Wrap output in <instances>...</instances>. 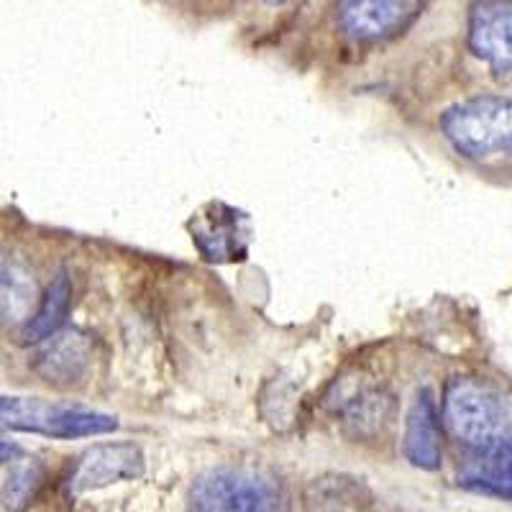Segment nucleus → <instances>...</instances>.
I'll list each match as a JSON object with an SVG mask.
<instances>
[{"mask_svg": "<svg viewBox=\"0 0 512 512\" xmlns=\"http://www.w3.org/2000/svg\"><path fill=\"white\" fill-rule=\"evenodd\" d=\"M466 44L497 77L512 80V0H474Z\"/></svg>", "mask_w": 512, "mask_h": 512, "instance_id": "nucleus-6", "label": "nucleus"}, {"mask_svg": "<svg viewBox=\"0 0 512 512\" xmlns=\"http://www.w3.org/2000/svg\"><path fill=\"white\" fill-rule=\"evenodd\" d=\"M436 397L431 390H420L410 405L405 418V436H402V454L415 469L436 472L443 461V441Z\"/></svg>", "mask_w": 512, "mask_h": 512, "instance_id": "nucleus-9", "label": "nucleus"}, {"mask_svg": "<svg viewBox=\"0 0 512 512\" xmlns=\"http://www.w3.org/2000/svg\"><path fill=\"white\" fill-rule=\"evenodd\" d=\"M441 134L466 159H489L512 152V98L477 95L446 108Z\"/></svg>", "mask_w": 512, "mask_h": 512, "instance_id": "nucleus-3", "label": "nucleus"}, {"mask_svg": "<svg viewBox=\"0 0 512 512\" xmlns=\"http://www.w3.org/2000/svg\"><path fill=\"white\" fill-rule=\"evenodd\" d=\"M72 303V282L67 277V272H57L49 282V287L44 290L39 300V308L24 323L18 338L21 344H41L52 338L54 333L62 331L64 320H67V313H70Z\"/></svg>", "mask_w": 512, "mask_h": 512, "instance_id": "nucleus-12", "label": "nucleus"}, {"mask_svg": "<svg viewBox=\"0 0 512 512\" xmlns=\"http://www.w3.org/2000/svg\"><path fill=\"white\" fill-rule=\"evenodd\" d=\"M441 418L464 454H484L512 441V397L484 379H451L443 390Z\"/></svg>", "mask_w": 512, "mask_h": 512, "instance_id": "nucleus-1", "label": "nucleus"}, {"mask_svg": "<svg viewBox=\"0 0 512 512\" xmlns=\"http://www.w3.org/2000/svg\"><path fill=\"white\" fill-rule=\"evenodd\" d=\"M144 474V454L134 443H98L77 459L70 474L72 495H82L90 489L111 487L116 482H131Z\"/></svg>", "mask_w": 512, "mask_h": 512, "instance_id": "nucleus-7", "label": "nucleus"}, {"mask_svg": "<svg viewBox=\"0 0 512 512\" xmlns=\"http://www.w3.org/2000/svg\"><path fill=\"white\" fill-rule=\"evenodd\" d=\"M93 361L90 338L80 331H59L41 341L31 356V372L52 387H75L88 374Z\"/></svg>", "mask_w": 512, "mask_h": 512, "instance_id": "nucleus-8", "label": "nucleus"}, {"mask_svg": "<svg viewBox=\"0 0 512 512\" xmlns=\"http://www.w3.org/2000/svg\"><path fill=\"white\" fill-rule=\"evenodd\" d=\"M392 418H395V400L384 390L361 392L344 408L346 433L356 441L379 436L392 423Z\"/></svg>", "mask_w": 512, "mask_h": 512, "instance_id": "nucleus-13", "label": "nucleus"}, {"mask_svg": "<svg viewBox=\"0 0 512 512\" xmlns=\"http://www.w3.org/2000/svg\"><path fill=\"white\" fill-rule=\"evenodd\" d=\"M3 464H11V469L6 466V479H3V505L8 512H21L39 492L44 466L31 456H18V459L3 461Z\"/></svg>", "mask_w": 512, "mask_h": 512, "instance_id": "nucleus-14", "label": "nucleus"}, {"mask_svg": "<svg viewBox=\"0 0 512 512\" xmlns=\"http://www.w3.org/2000/svg\"><path fill=\"white\" fill-rule=\"evenodd\" d=\"M264 6H282V3H287V0H262Z\"/></svg>", "mask_w": 512, "mask_h": 512, "instance_id": "nucleus-16", "label": "nucleus"}, {"mask_svg": "<svg viewBox=\"0 0 512 512\" xmlns=\"http://www.w3.org/2000/svg\"><path fill=\"white\" fill-rule=\"evenodd\" d=\"M187 512H292L280 477L246 464L213 466L187 495Z\"/></svg>", "mask_w": 512, "mask_h": 512, "instance_id": "nucleus-2", "label": "nucleus"}, {"mask_svg": "<svg viewBox=\"0 0 512 512\" xmlns=\"http://www.w3.org/2000/svg\"><path fill=\"white\" fill-rule=\"evenodd\" d=\"M456 484L477 495L512 500V441L484 454H464Z\"/></svg>", "mask_w": 512, "mask_h": 512, "instance_id": "nucleus-10", "label": "nucleus"}, {"mask_svg": "<svg viewBox=\"0 0 512 512\" xmlns=\"http://www.w3.org/2000/svg\"><path fill=\"white\" fill-rule=\"evenodd\" d=\"M0 415H3V425L11 431L36 433V436L59 438V441L118 431V420L113 415L70 408V405H54V402L36 400V397H3Z\"/></svg>", "mask_w": 512, "mask_h": 512, "instance_id": "nucleus-4", "label": "nucleus"}, {"mask_svg": "<svg viewBox=\"0 0 512 512\" xmlns=\"http://www.w3.org/2000/svg\"><path fill=\"white\" fill-rule=\"evenodd\" d=\"M372 505V489L351 474H320L303 489L305 512H369Z\"/></svg>", "mask_w": 512, "mask_h": 512, "instance_id": "nucleus-11", "label": "nucleus"}, {"mask_svg": "<svg viewBox=\"0 0 512 512\" xmlns=\"http://www.w3.org/2000/svg\"><path fill=\"white\" fill-rule=\"evenodd\" d=\"M425 0H336V26L356 44H379L408 31Z\"/></svg>", "mask_w": 512, "mask_h": 512, "instance_id": "nucleus-5", "label": "nucleus"}, {"mask_svg": "<svg viewBox=\"0 0 512 512\" xmlns=\"http://www.w3.org/2000/svg\"><path fill=\"white\" fill-rule=\"evenodd\" d=\"M34 297V280L21 264L3 262V315L6 320H18L29 308Z\"/></svg>", "mask_w": 512, "mask_h": 512, "instance_id": "nucleus-15", "label": "nucleus"}]
</instances>
